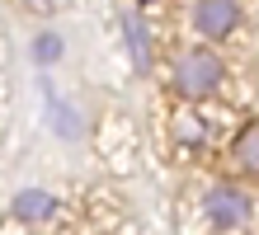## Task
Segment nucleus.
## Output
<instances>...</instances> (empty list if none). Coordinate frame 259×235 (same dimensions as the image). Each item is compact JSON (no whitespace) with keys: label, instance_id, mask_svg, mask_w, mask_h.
Returning <instances> with one entry per match:
<instances>
[{"label":"nucleus","instance_id":"obj_4","mask_svg":"<svg viewBox=\"0 0 259 235\" xmlns=\"http://www.w3.org/2000/svg\"><path fill=\"white\" fill-rule=\"evenodd\" d=\"M231 165H236L240 179L259 183V118L236 132V141H231Z\"/></svg>","mask_w":259,"mask_h":235},{"label":"nucleus","instance_id":"obj_5","mask_svg":"<svg viewBox=\"0 0 259 235\" xmlns=\"http://www.w3.org/2000/svg\"><path fill=\"white\" fill-rule=\"evenodd\" d=\"M170 136H175V146L179 151H189V155H198L207 146V118L203 113H175V122H170Z\"/></svg>","mask_w":259,"mask_h":235},{"label":"nucleus","instance_id":"obj_2","mask_svg":"<svg viewBox=\"0 0 259 235\" xmlns=\"http://www.w3.org/2000/svg\"><path fill=\"white\" fill-rule=\"evenodd\" d=\"M222 85H226V61L212 52V47H189V52H179V61H175V94L179 99H189V104L212 99Z\"/></svg>","mask_w":259,"mask_h":235},{"label":"nucleus","instance_id":"obj_9","mask_svg":"<svg viewBox=\"0 0 259 235\" xmlns=\"http://www.w3.org/2000/svg\"><path fill=\"white\" fill-rule=\"evenodd\" d=\"M137 5H156V0H137Z\"/></svg>","mask_w":259,"mask_h":235},{"label":"nucleus","instance_id":"obj_3","mask_svg":"<svg viewBox=\"0 0 259 235\" xmlns=\"http://www.w3.org/2000/svg\"><path fill=\"white\" fill-rule=\"evenodd\" d=\"M240 24V0H198L193 5V28L203 38H226Z\"/></svg>","mask_w":259,"mask_h":235},{"label":"nucleus","instance_id":"obj_1","mask_svg":"<svg viewBox=\"0 0 259 235\" xmlns=\"http://www.w3.org/2000/svg\"><path fill=\"white\" fill-rule=\"evenodd\" d=\"M203 221L217 235H236L254 221V193L240 179H212L203 193Z\"/></svg>","mask_w":259,"mask_h":235},{"label":"nucleus","instance_id":"obj_7","mask_svg":"<svg viewBox=\"0 0 259 235\" xmlns=\"http://www.w3.org/2000/svg\"><path fill=\"white\" fill-rule=\"evenodd\" d=\"M14 212H19V216H48V212H52V198H48V193H33V188H28V193H19Z\"/></svg>","mask_w":259,"mask_h":235},{"label":"nucleus","instance_id":"obj_6","mask_svg":"<svg viewBox=\"0 0 259 235\" xmlns=\"http://www.w3.org/2000/svg\"><path fill=\"white\" fill-rule=\"evenodd\" d=\"M123 28H127V42H132V61H137V71H146V66H151V42H146V24L137 19V14H127V19H123Z\"/></svg>","mask_w":259,"mask_h":235},{"label":"nucleus","instance_id":"obj_8","mask_svg":"<svg viewBox=\"0 0 259 235\" xmlns=\"http://www.w3.org/2000/svg\"><path fill=\"white\" fill-rule=\"evenodd\" d=\"M33 57L38 61H57V57H62V38H57V33H42L38 47H33Z\"/></svg>","mask_w":259,"mask_h":235}]
</instances>
